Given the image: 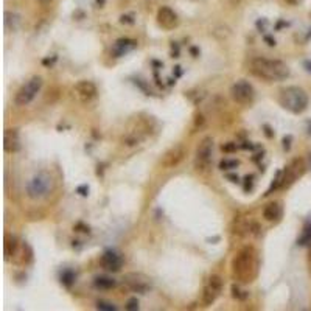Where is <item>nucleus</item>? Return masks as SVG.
<instances>
[{"instance_id":"8","label":"nucleus","mask_w":311,"mask_h":311,"mask_svg":"<svg viewBox=\"0 0 311 311\" xmlns=\"http://www.w3.org/2000/svg\"><path fill=\"white\" fill-rule=\"evenodd\" d=\"M230 94H232V98L238 103V104H252L254 100H255V89L254 86L246 81V80H240L236 81L232 89H230Z\"/></svg>"},{"instance_id":"31","label":"nucleus","mask_w":311,"mask_h":311,"mask_svg":"<svg viewBox=\"0 0 311 311\" xmlns=\"http://www.w3.org/2000/svg\"><path fill=\"white\" fill-rule=\"evenodd\" d=\"M120 22H121V24H130V25H133V24H134V19H133L131 16H121V17H120Z\"/></svg>"},{"instance_id":"16","label":"nucleus","mask_w":311,"mask_h":311,"mask_svg":"<svg viewBox=\"0 0 311 311\" xmlns=\"http://www.w3.org/2000/svg\"><path fill=\"white\" fill-rule=\"evenodd\" d=\"M136 47H137V41L130 39V38H121L115 42V47H114L112 53H114L115 58H120V56H123V54H126L128 51L136 48Z\"/></svg>"},{"instance_id":"41","label":"nucleus","mask_w":311,"mask_h":311,"mask_svg":"<svg viewBox=\"0 0 311 311\" xmlns=\"http://www.w3.org/2000/svg\"><path fill=\"white\" fill-rule=\"evenodd\" d=\"M286 2H288L289 5H299L302 0H286Z\"/></svg>"},{"instance_id":"21","label":"nucleus","mask_w":311,"mask_h":311,"mask_svg":"<svg viewBox=\"0 0 311 311\" xmlns=\"http://www.w3.org/2000/svg\"><path fill=\"white\" fill-rule=\"evenodd\" d=\"M75 279H77V274L72 269H66L61 272V283L67 288H70L73 283H75Z\"/></svg>"},{"instance_id":"5","label":"nucleus","mask_w":311,"mask_h":311,"mask_svg":"<svg viewBox=\"0 0 311 311\" xmlns=\"http://www.w3.org/2000/svg\"><path fill=\"white\" fill-rule=\"evenodd\" d=\"M212 153H213V139L204 137L196 148L195 154V168L201 173L209 171L212 165Z\"/></svg>"},{"instance_id":"46","label":"nucleus","mask_w":311,"mask_h":311,"mask_svg":"<svg viewBox=\"0 0 311 311\" xmlns=\"http://www.w3.org/2000/svg\"><path fill=\"white\" fill-rule=\"evenodd\" d=\"M285 25H288V24H285V22H279V24H277V30L282 28V27H285Z\"/></svg>"},{"instance_id":"48","label":"nucleus","mask_w":311,"mask_h":311,"mask_svg":"<svg viewBox=\"0 0 311 311\" xmlns=\"http://www.w3.org/2000/svg\"><path fill=\"white\" fill-rule=\"evenodd\" d=\"M309 133H311V126H309Z\"/></svg>"},{"instance_id":"11","label":"nucleus","mask_w":311,"mask_h":311,"mask_svg":"<svg viewBox=\"0 0 311 311\" xmlns=\"http://www.w3.org/2000/svg\"><path fill=\"white\" fill-rule=\"evenodd\" d=\"M185 154H187V151H185L184 146L176 145V146H173L171 150H168L165 153V156H163V159H162V165L165 168H173V167L179 165V163L184 160Z\"/></svg>"},{"instance_id":"9","label":"nucleus","mask_w":311,"mask_h":311,"mask_svg":"<svg viewBox=\"0 0 311 311\" xmlns=\"http://www.w3.org/2000/svg\"><path fill=\"white\" fill-rule=\"evenodd\" d=\"M123 282L130 289H133L134 292H142V294H145V292L150 291V288H151L150 279L142 272H128V274H125Z\"/></svg>"},{"instance_id":"47","label":"nucleus","mask_w":311,"mask_h":311,"mask_svg":"<svg viewBox=\"0 0 311 311\" xmlns=\"http://www.w3.org/2000/svg\"><path fill=\"white\" fill-rule=\"evenodd\" d=\"M104 2L106 0H97V4H100V5H104Z\"/></svg>"},{"instance_id":"37","label":"nucleus","mask_w":311,"mask_h":311,"mask_svg":"<svg viewBox=\"0 0 311 311\" xmlns=\"http://www.w3.org/2000/svg\"><path fill=\"white\" fill-rule=\"evenodd\" d=\"M78 229H81L80 232H87V233H89V227H87V226H84L83 223H78V224L75 226V230H78Z\"/></svg>"},{"instance_id":"39","label":"nucleus","mask_w":311,"mask_h":311,"mask_svg":"<svg viewBox=\"0 0 311 311\" xmlns=\"http://www.w3.org/2000/svg\"><path fill=\"white\" fill-rule=\"evenodd\" d=\"M196 126H201V125H204V117L203 115H196V120H195Z\"/></svg>"},{"instance_id":"12","label":"nucleus","mask_w":311,"mask_h":311,"mask_svg":"<svg viewBox=\"0 0 311 311\" xmlns=\"http://www.w3.org/2000/svg\"><path fill=\"white\" fill-rule=\"evenodd\" d=\"M100 265L106 269V271H111V272H118L123 266V259L121 255L117 254L115 251H106L101 259H100Z\"/></svg>"},{"instance_id":"42","label":"nucleus","mask_w":311,"mask_h":311,"mask_svg":"<svg viewBox=\"0 0 311 311\" xmlns=\"http://www.w3.org/2000/svg\"><path fill=\"white\" fill-rule=\"evenodd\" d=\"M174 73H176V77H180V75H182V72H180V67H179V66L174 67Z\"/></svg>"},{"instance_id":"44","label":"nucleus","mask_w":311,"mask_h":311,"mask_svg":"<svg viewBox=\"0 0 311 311\" xmlns=\"http://www.w3.org/2000/svg\"><path fill=\"white\" fill-rule=\"evenodd\" d=\"M305 67L308 72H311V61H305Z\"/></svg>"},{"instance_id":"33","label":"nucleus","mask_w":311,"mask_h":311,"mask_svg":"<svg viewBox=\"0 0 311 311\" xmlns=\"http://www.w3.org/2000/svg\"><path fill=\"white\" fill-rule=\"evenodd\" d=\"M263 130H265V134H266L268 139H272V137H274V133H272V130H271V126H269V125H263Z\"/></svg>"},{"instance_id":"18","label":"nucleus","mask_w":311,"mask_h":311,"mask_svg":"<svg viewBox=\"0 0 311 311\" xmlns=\"http://www.w3.org/2000/svg\"><path fill=\"white\" fill-rule=\"evenodd\" d=\"M17 249H19V241L14 235H7L5 236V259L10 260L11 257H14Z\"/></svg>"},{"instance_id":"3","label":"nucleus","mask_w":311,"mask_h":311,"mask_svg":"<svg viewBox=\"0 0 311 311\" xmlns=\"http://www.w3.org/2000/svg\"><path fill=\"white\" fill-rule=\"evenodd\" d=\"M279 103L292 114H302L308 107V95L302 87L289 86L280 92Z\"/></svg>"},{"instance_id":"2","label":"nucleus","mask_w":311,"mask_h":311,"mask_svg":"<svg viewBox=\"0 0 311 311\" xmlns=\"http://www.w3.org/2000/svg\"><path fill=\"white\" fill-rule=\"evenodd\" d=\"M251 70L255 77H259L268 83L283 81L289 77V67L280 59H268V58H254L251 61Z\"/></svg>"},{"instance_id":"19","label":"nucleus","mask_w":311,"mask_h":311,"mask_svg":"<svg viewBox=\"0 0 311 311\" xmlns=\"http://www.w3.org/2000/svg\"><path fill=\"white\" fill-rule=\"evenodd\" d=\"M218 294H219V291H216L215 288L207 285L204 288V292H203V302H204V305H212L216 300Z\"/></svg>"},{"instance_id":"7","label":"nucleus","mask_w":311,"mask_h":311,"mask_svg":"<svg viewBox=\"0 0 311 311\" xmlns=\"http://www.w3.org/2000/svg\"><path fill=\"white\" fill-rule=\"evenodd\" d=\"M305 170H306V165H305L303 159H294V160H292L289 165L282 171V184H280V189H282V190L289 189L299 177L303 176Z\"/></svg>"},{"instance_id":"22","label":"nucleus","mask_w":311,"mask_h":311,"mask_svg":"<svg viewBox=\"0 0 311 311\" xmlns=\"http://www.w3.org/2000/svg\"><path fill=\"white\" fill-rule=\"evenodd\" d=\"M308 243H311V223H306V224H305L303 232H302V236L297 240V244H300V246H305V244H308Z\"/></svg>"},{"instance_id":"26","label":"nucleus","mask_w":311,"mask_h":311,"mask_svg":"<svg viewBox=\"0 0 311 311\" xmlns=\"http://www.w3.org/2000/svg\"><path fill=\"white\" fill-rule=\"evenodd\" d=\"M97 308L98 309H103V311H115L117 306L111 302H106V300H98L97 302Z\"/></svg>"},{"instance_id":"28","label":"nucleus","mask_w":311,"mask_h":311,"mask_svg":"<svg viewBox=\"0 0 311 311\" xmlns=\"http://www.w3.org/2000/svg\"><path fill=\"white\" fill-rule=\"evenodd\" d=\"M254 187V174H247L244 177V192H251Z\"/></svg>"},{"instance_id":"4","label":"nucleus","mask_w":311,"mask_h":311,"mask_svg":"<svg viewBox=\"0 0 311 311\" xmlns=\"http://www.w3.org/2000/svg\"><path fill=\"white\" fill-rule=\"evenodd\" d=\"M53 189V177L48 171H38L28 182H27V196L33 201L42 199L48 196Z\"/></svg>"},{"instance_id":"27","label":"nucleus","mask_w":311,"mask_h":311,"mask_svg":"<svg viewBox=\"0 0 311 311\" xmlns=\"http://www.w3.org/2000/svg\"><path fill=\"white\" fill-rule=\"evenodd\" d=\"M125 308H126L128 311H137V309H139V300H137V297H131L130 300L126 302Z\"/></svg>"},{"instance_id":"13","label":"nucleus","mask_w":311,"mask_h":311,"mask_svg":"<svg viewBox=\"0 0 311 311\" xmlns=\"http://www.w3.org/2000/svg\"><path fill=\"white\" fill-rule=\"evenodd\" d=\"M4 150L7 153H17L21 150V139L17 130H5L4 133Z\"/></svg>"},{"instance_id":"15","label":"nucleus","mask_w":311,"mask_h":311,"mask_svg":"<svg viewBox=\"0 0 311 311\" xmlns=\"http://www.w3.org/2000/svg\"><path fill=\"white\" fill-rule=\"evenodd\" d=\"M282 215H283V209H282V204L277 203V201L276 203H269L263 210V218L271 223H279Z\"/></svg>"},{"instance_id":"34","label":"nucleus","mask_w":311,"mask_h":311,"mask_svg":"<svg viewBox=\"0 0 311 311\" xmlns=\"http://www.w3.org/2000/svg\"><path fill=\"white\" fill-rule=\"evenodd\" d=\"M241 148H243V150H249V151H252V150L257 148V145H252L251 142H244V143L241 145Z\"/></svg>"},{"instance_id":"35","label":"nucleus","mask_w":311,"mask_h":311,"mask_svg":"<svg viewBox=\"0 0 311 311\" xmlns=\"http://www.w3.org/2000/svg\"><path fill=\"white\" fill-rule=\"evenodd\" d=\"M263 39H265V42H266V44H268L269 47H276V45H277V44H276V39H274V38H271V36H265Z\"/></svg>"},{"instance_id":"40","label":"nucleus","mask_w":311,"mask_h":311,"mask_svg":"<svg viewBox=\"0 0 311 311\" xmlns=\"http://www.w3.org/2000/svg\"><path fill=\"white\" fill-rule=\"evenodd\" d=\"M190 53L193 54V56H198V54H199V50H198L196 47H192V48H190Z\"/></svg>"},{"instance_id":"20","label":"nucleus","mask_w":311,"mask_h":311,"mask_svg":"<svg viewBox=\"0 0 311 311\" xmlns=\"http://www.w3.org/2000/svg\"><path fill=\"white\" fill-rule=\"evenodd\" d=\"M94 285L98 289H112V288H115L117 282L114 279H109V277H97L94 280Z\"/></svg>"},{"instance_id":"6","label":"nucleus","mask_w":311,"mask_h":311,"mask_svg":"<svg viewBox=\"0 0 311 311\" xmlns=\"http://www.w3.org/2000/svg\"><path fill=\"white\" fill-rule=\"evenodd\" d=\"M42 87V78L41 77H33L30 78L19 90L14 97V104L16 106H27L30 104L34 97L38 95V92Z\"/></svg>"},{"instance_id":"24","label":"nucleus","mask_w":311,"mask_h":311,"mask_svg":"<svg viewBox=\"0 0 311 311\" xmlns=\"http://www.w3.org/2000/svg\"><path fill=\"white\" fill-rule=\"evenodd\" d=\"M247 291H241L238 285H232V297L236 300H244L247 299Z\"/></svg>"},{"instance_id":"43","label":"nucleus","mask_w":311,"mask_h":311,"mask_svg":"<svg viewBox=\"0 0 311 311\" xmlns=\"http://www.w3.org/2000/svg\"><path fill=\"white\" fill-rule=\"evenodd\" d=\"M39 4H42V5H47V4H51L53 0H38Z\"/></svg>"},{"instance_id":"25","label":"nucleus","mask_w":311,"mask_h":311,"mask_svg":"<svg viewBox=\"0 0 311 311\" xmlns=\"http://www.w3.org/2000/svg\"><path fill=\"white\" fill-rule=\"evenodd\" d=\"M209 285H210L212 288H215L216 291L221 292V291H223V286H224V282H223V279L219 277V276H210Z\"/></svg>"},{"instance_id":"23","label":"nucleus","mask_w":311,"mask_h":311,"mask_svg":"<svg viewBox=\"0 0 311 311\" xmlns=\"http://www.w3.org/2000/svg\"><path fill=\"white\" fill-rule=\"evenodd\" d=\"M240 165V162L238 160H235V159H224L219 162V170H223V171H227V170H233Z\"/></svg>"},{"instance_id":"36","label":"nucleus","mask_w":311,"mask_h":311,"mask_svg":"<svg viewBox=\"0 0 311 311\" xmlns=\"http://www.w3.org/2000/svg\"><path fill=\"white\" fill-rule=\"evenodd\" d=\"M171 48H173V58H179V45L176 42H171Z\"/></svg>"},{"instance_id":"17","label":"nucleus","mask_w":311,"mask_h":311,"mask_svg":"<svg viewBox=\"0 0 311 311\" xmlns=\"http://www.w3.org/2000/svg\"><path fill=\"white\" fill-rule=\"evenodd\" d=\"M21 16L17 13H11V11H7L5 13V28L7 31H17L21 27Z\"/></svg>"},{"instance_id":"14","label":"nucleus","mask_w":311,"mask_h":311,"mask_svg":"<svg viewBox=\"0 0 311 311\" xmlns=\"http://www.w3.org/2000/svg\"><path fill=\"white\" fill-rule=\"evenodd\" d=\"M75 90L77 94L84 100V101H89L97 97V86L92 83V81H80L75 84Z\"/></svg>"},{"instance_id":"30","label":"nucleus","mask_w":311,"mask_h":311,"mask_svg":"<svg viewBox=\"0 0 311 311\" xmlns=\"http://www.w3.org/2000/svg\"><path fill=\"white\" fill-rule=\"evenodd\" d=\"M291 140H292L291 136L283 137V150H285V151H289V150H291Z\"/></svg>"},{"instance_id":"38","label":"nucleus","mask_w":311,"mask_h":311,"mask_svg":"<svg viewBox=\"0 0 311 311\" xmlns=\"http://www.w3.org/2000/svg\"><path fill=\"white\" fill-rule=\"evenodd\" d=\"M226 177L230 180V182H240V177L236 174H226Z\"/></svg>"},{"instance_id":"32","label":"nucleus","mask_w":311,"mask_h":311,"mask_svg":"<svg viewBox=\"0 0 311 311\" xmlns=\"http://www.w3.org/2000/svg\"><path fill=\"white\" fill-rule=\"evenodd\" d=\"M77 193H80L81 196H87V195H89V187H87V185H80V187L77 189Z\"/></svg>"},{"instance_id":"45","label":"nucleus","mask_w":311,"mask_h":311,"mask_svg":"<svg viewBox=\"0 0 311 311\" xmlns=\"http://www.w3.org/2000/svg\"><path fill=\"white\" fill-rule=\"evenodd\" d=\"M262 157H263V153H262V154H257V156H255V157H254V160H255V162H259V160H260Z\"/></svg>"},{"instance_id":"29","label":"nucleus","mask_w":311,"mask_h":311,"mask_svg":"<svg viewBox=\"0 0 311 311\" xmlns=\"http://www.w3.org/2000/svg\"><path fill=\"white\" fill-rule=\"evenodd\" d=\"M236 148H238V146H236V143H233V142L226 143V145L221 146V150H223L224 153H233V151H236Z\"/></svg>"},{"instance_id":"1","label":"nucleus","mask_w":311,"mask_h":311,"mask_svg":"<svg viewBox=\"0 0 311 311\" xmlns=\"http://www.w3.org/2000/svg\"><path fill=\"white\" fill-rule=\"evenodd\" d=\"M259 274V255L252 246L243 247L232 260V276L243 283L252 282Z\"/></svg>"},{"instance_id":"10","label":"nucleus","mask_w":311,"mask_h":311,"mask_svg":"<svg viewBox=\"0 0 311 311\" xmlns=\"http://www.w3.org/2000/svg\"><path fill=\"white\" fill-rule=\"evenodd\" d=\"M157 24L165 30H174L179 25L177 14L170 7H162L157 11Z\"/></svg>"}]
</instances>
